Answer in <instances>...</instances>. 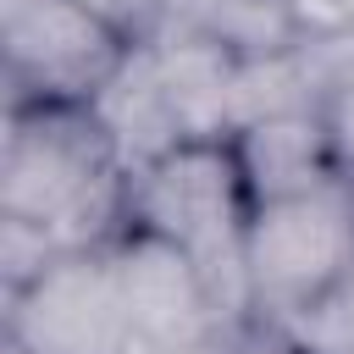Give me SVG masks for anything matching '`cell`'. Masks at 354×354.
Returning a JSON list of instances; mask_svg holds the SVG:
<instances>
[{
    "label": "cell",
    "instance_id": "6da1fadb",
    "mask_svg": "<svg viewBox=\"0 0 354 354\" xmlns=\"http://www.w3.org/2000/svg\"><path fill=\"white\" fill-rule=\"evenodd\" d=\"M0 216L44 227L61 249L111 243L127 221V166L100 105H11Z\"/></svg>",
    "mask_w": 354,
    "mask_h": 354
},
{
    "label": "cell",
    "instance_id": "7a4b0ae2",
    "mask_svg": "<svg viewBox=\"0 0 354 354\" xmlns=\"http://www.w3.org/2000/svg\"><path fill=\"white\" fill-rule=\"evenodd\" d=\"M249 188L227 133H183L144 155L127 171V221L183 243L221 310V271L243 282V227H249Z\"/></svg>",
    "mask_w": 354,
    "mask_h": 354
},
{
    "label": "cell",
    "instance_id": "3957f363",
    "mask_svg": "<svg viewBox=\"0 0 354 354\" xmlns=\"http://www.w3.org/2000/svg\"><path fill=\"white\" fill-rule=\"evenodd\" d=\"M348 260H354V183L348 177L310 194L266 199L249 210V227H243L249 310L271 315L277 326L299 315L315 293H326Z\"/></svg>",
    "mask_w": 354,
    "mask_h": 354
},
{
    "label": "cell",
    "instance_id": "277c9868",
    "mask_svg": "<svg viewBox=\"0 0 354 354\" xmlns=\"http://www.w3.org/2000/svg\"><path fill=\"white\" fill-rule=\"evenodd\" d=\"M133 44L77 0H22L6 11L11 105H100L133 66Z\"/></svg>",
    "mask_w": 354,
    "mask_h": 354
},
{
    "label": "cell",
    "instance_id": "5b68a950",
    "mask_svg": "<svg viewBox=\"0 0 354 354\" xmlns=\"http://www.w3.org/2000/svg\"><path fill=\"white\" fill-rule=\"evenodd\" d=\"M6 337L28 354H133L138 332L105 243L61 249L39 277L6 293Z\"/></svg>",
    "mask_w": 354,
    "mask_h": 354
},
{
    "label": "cell",
    "instance_id": "8992f818",
    "mask_svg": "<svg viewBox=\"0 0 354 354\" xmlns=\"http://www.w3.org/2000/svg\"><path fill=\"white\" fill-rule=\"evenodd\" d=\"M105 249H111L138 343L149 354H205V337L216 326V293L199 260L183 243L133 221H122Z\"/></svg>",
    "mask_w": 354,
    "mask_h": 354
},
{
    "label": "cell",
    "instance_id": "52a82bcc",
    "mask_svg": "<svg viewBox=\"0 0 354 354\" xmlns=\"http://www.w3.org/2000/svg\"><path fill=\"white\" fill-rule=\"evenodd\" d=\"M227 138H232L249 205L310 194V188H326V183L348 177L343 160H337V144H332V127H326L321 105H299V111H277V116L243 122Z\"/></svg>",
    "mask_w": 354,
    "mask_h": 354
},
{
    "label": "cell",
    "instance_id": "ba28073f",
    "mask_svg": "<svg viewBox=\"0 0 354 354\" xmlns=\"http://www.w3.org/2000/svg\"><path fill=\"white\" fill-rule=\"evenodd\" d=\"M194 28L205 39H216L232 61L282 55V50L304 44V28H299L288 0H199Z\"/></svg>",
    "mask_w": 354,
    "mask_h": 354
},
{
    "label": "cell",
    "instance_id": "9c48e42d",
    "mask_svg": "<svg viewBox=\"0 0 354 354\" xmlns=\"http://www.w3.org/2000/svg\"><path fill=\"white\" fill-rule=\"evenodd\" d=\"M282 326L299 343V354H354V260L337 271V282L326 293H315Z\"/></svg>",
    "mask_w": 354,
    "mask_h": 354
},
{
    "label": "cell",
    "instance_id": "30bf717a",
    "mask_svg": "<svg viewBox=\"0 0 354 354\" xmlns=\"http://www.w3.org/2000/svg\"><path fill=\"white\" fill-rule=\"evenodd\" d=\"M77 6L94 11L105 28H116L133 50H149L160 22H166V11H171V0H77Z\"/></svg>",
    "mask_w": 354,
    "mask_h": 354
},
{
    "label": "cell",
    "instance_id": "8fae6325",
    "mask_svg": "<svg viewBox=\"0 0 354 354\" xmlns=\"http://www.w3.org/2000/svg\"><path fill=\"white\" fill-rule=\"evenodd\" d=\"M321 111H326V127H332L337 160H343V171L354 177V72H343L337 83H326Z\"/></svg>",
    "mask_w": 354,
    "mask_h": 354
},
{
    "label": "cell",
    "instance_id": "7c38bea8",
    "mask_svg": "<svg viewBox=\"0 0 354 354\" xmlns=\"http://www.w3.org/2000/svg\"><path fill=\"white\" fill-rule=\"evenodd\" d=\"M337 11H343V22H348V33H354V0H337Z\"/></svg>",
    "mask_w": 354,
    "mask_h": 354
},
{
    "label": "cell",
    "instance_id": "4fadbf2b",
    "mask_svg": "<svg viewBox=\"0 0 354 354\" xmlns=\"http://www.w3.org/2000/svg\"><path fill=\"white\" fill-rule=\"evenodd\" d=\"M0 354H28V348H22V343H11V337H6V348H0Z\"/></svg>",
    "mask_w": 354,
    "mask_h": 354
},
{
    "label": "cell",
    "instance_id": "5bb4252c",
    "mask_svg": "<svg viewBox=\"0 0 354 354\" xmlns=\"http://www.w3.org/2000/svg\"><path fill=\"white\" fill-rule=\"evenodd\" d=\"M348 183H354V177H348Z\"/></svg>",
    "mask_w": 354,
    "mask_h": 354
}]
</instances>
